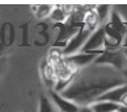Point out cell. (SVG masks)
Masks as SVG:
<instances>
[{
    "instance_id": "2",
    "label": "cell",
    "mask_w": 127,
    "mask_h": 112,
    "mask_svg": "<svg viewBox=\"0 0 127 112\" xmlns=\"http://www.w3.org/2000/svg\"><path fill=\"white\" fill-rule=\"evenodd\" d=\"M96 64H105V66H110L116 70L123 73L127 69V57L124 55L123 49H117V51H105L101 56H98L95 60Z\"/></svg>"
},
{
    "instance_id": "10",
    "label": "cell",
    "mask_w": 127,
    "mask_h": 112,
    "mask_svg": "<svg viewBox=\"0 0 127 112\" xmlns=\"http://www.w3.org/2000/svg\"><path fill=\"white\" fill-rule=\"evenodd\" d=\"M31 8L35 10L34 14L38 18H49L55 8V4H36V6H31Z\"/></svg>"
},
{
    "instance_id": "7",
    "label": "cell",
    "mask_w": 127,
    "mask_h": 112,
    "mask_svg": "<svg viewBox=\"0 0 127 112\" xmlns=\"http://www.w3.org/2000/svg\"><path fill=\"white\" fill-rule=\"evenodd\" d=\"M124 94H127V83L123 86L115 87V88L109 90L108 93H105L98 101H110V102H115V104L120 105V101L124 97Z\"/></svg>"
},
{
    "instance_id": "8",
    "label": "cell",
    "mask_w": 127,
    "mask_h": 112,
    "mask_svg": "<svg viewBox=\"0 0 127 112\" xmlns=\"http://www.w3.org/2000/svg\"><path fill=\"white\" fill-rule=\"evenodd\" d=\"M91 108L95 112H117L120 105L110 101H96L95 104L91 105Z\"/></svg>"
},
{
    "instance_id": "16",
    "label": "cell",
    "mask_w": 127,
    "mask_h": 112,
    "mask_svg": "<svg viewBox=\"0 0 127 112\" xmlns=\"http://www.w3.org/2000/svg\"><path fill=\"white\" fill-rule=\"evenodd\" d=\"M123 76H124V77H126V80H127V69H126V70L123 71Z\"/></svg>"
},
{
    "instance_id": "15",
    "label": "cell",
    "mask_w": 127,
    "mask_h": 112,
    "mask_svg": "<svg viewBox=\"0 0 127 112\" xmlns=\"http://www.w3.org/2000/svg\"><path fill=\"white\" fill-rule=\"evenodd\" d=\"M119 112H127V107H120Z\"/></svg>"
},
{
    "instance_id": "12",
    "label": "cell",
    "mask_w": 127,
    "mask_h": 112,
    "mask_svg": "<svg viewBox=\"0 0 127 112\" xmlns=\"http://www.w3.org/2000/svg\"><path fill=\"white\" fill-rule=\"evenodd\" d=\"M113 10L119 14V17L127 24V4H115Z\"/></svg>"
},
{
    "instance_id": "18",
    "label": "cell",
    "mask_w": 127,
    "mask_h": 112,
    "mask_svg": "<svg viewBox=\"0 0 127 112\" xmlns=\"http://www.w3.org/2000/svg\"><path fill=\"white\" fill-rule=\"evenodd\" d=\"M117 112H119V111H117Z\"/></svg>"
},
{
    "instance_id": "5",
    "label": "cell",
    "mask_w": 127,
    "mask_h": 112,
    "mask_svg": "<svg viewBox=\"0 0 127 112\" xmlns=\"http://www.w3.org/2000/svg\"><path fill=\"white\" fill-rule=\"evenodd\" d=\"M49 97L53 101V104L56 105V108L59 109V112H78L80 107L75 102L70 101L68 98L63 97L62 94L55 93V91H50L49 93Z\"/></svg>"
},
{
    "instance_id": "1",
    "label": "cell",
    "mask_w": 127,
    "mask_h": 112,
    "mask_svg": "<svg viewBox=\"0 0 127 112\" xmlns=\"http://www.w3.org/2000/svg\"><path fill=\"white\" fill-rule=\"evenodd\" d=\"M126 83L127 80L122 71L110 66L92 63L77 71L71 84L62 95L78 107H91L109 90Z\"/></svg>"
},
{
    "instance_id": "4",
    "label": "cell",
    "mask_w": 127,
    "mask_h": 112,
    "mask_svg": "<svg viewBox=\"0 0 127 112\" xmlns=\"http://www.w3.org/2000/svg\"><path fill=\"white\" fill-rule=\"evenodd\" d=\"M92 32L94 31H90V30H87V28L82 27L81 30H80L78 32L75 34L74 37L67 42V46L63 49L64 56H71V55H75V53L81 52V49L84 48L85 42L88 41V38L91 37V34Z\"/></svg>"
},
{
    "instance_id": "13",
    "label": "cell",
    "mask_w": 127,
    "mask_h": 112,
    "mask_svg": "<svg viewBox=\"0 0 127 112\" xmlns=\"http://www.w3.org/2000/svg\"><path fill=\"white\" fill-rule=\"evenodd\" d=\"M78 112H95L91 107H80V111Z\"/></svg>"
},
{
    "instance_id": "6",
    "label": "cell",
    "mask_w": 127,
    "mask_h": 112,
    "mask_svg": "<svg viewBox=\"0 0 127 112\" xmlns=\"http://www.w3.org/2000/svg\"><path fill=\"white\" fill-rule=\"evenodd\" d=\"M98 56L94 55V53H75V55H71V56H66V60L68 63H71L74 67H77L78 70L84 69V67L90 66V64L95 63Z\"/></svg>"
},
{
    "instance_id": "17",
    "label": "cell",
    "mask_w": 127,
    "mask_h": 112,
    "mask_svg": "<svg viewBox=\"0 0 127 112\" xmlns=\"http://www.w3.org/2000/svg\"><path fill=\"white\" fill-rule=\"evenodd\" d=\"M123 51H124V55H126V57H127V48H123Z\"/></svg>"
},
{
    "instance_id": "14",
    "label": "cell",
    "mask_w": 127,
    "mask_h": 112,
    "mask_svg": "<svg viewBox=\"0 0 127 112\" xmlns=\"http://www.w3.org/2000/svg\"><path fill=\"white\" fill-rule=\"evenodd\" d=\"M120 107H127V94H124V97L120 101Z\"/></svg>"
},
{
    "instance_id": "9",
    "label": "cell",
    "mask_w": 127,
    "mask_h": 112,
    "mask_svg": "<svg viewBox=\"0 0 127 112\" xmlns=\"http://www.w3.org/2000/svg\"><path fill=\"white\" fill-rule=\"evenodd\" d=\"M112 10H113V6H109V4H98V6H95V11H96L98 17H99L101 25H105L109 21Z\"/></svg>"
},
{
    "instance_id": "3",
    "label": "cell",
    "mask_w": 127,
    "mask_h": 112,
    "mask_svg": "<svg viewBox=\"0 0 127 112\" xmlns=\"http://www.w3.org/2000/svg\"><path fill=\"white\" fill-rule=\"evenodd\" d=\"M105 27L101 25L99 28L91 34L88 41L85 42L84 48L81 49L82 53H94L96 56H101L105 52Z\"/></svg>"
},
{
    "instance_id": "11",
    "label": "cell",
    "mask_w": 127,
    "mask_h": 112,
    "mask_svg": "<svg viewBox=\"0 0 127 112\" xmlns=\"http://www.w3.org/2000/svg\"><path fill=\"white\" fill-rule=\"evenodd\" d=\"M39 112H59L56 105L48 95H41L39 97Z\"/></svg>"
}]
</instances>
